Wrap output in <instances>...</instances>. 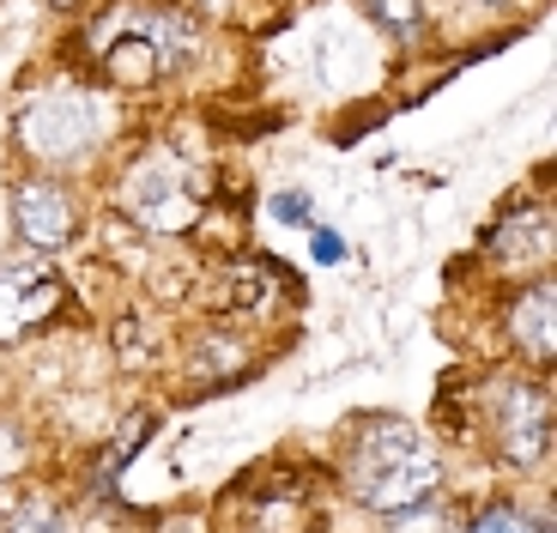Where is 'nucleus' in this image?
Listing matches in <instances>:
<instances>
[{
	"label": "nucleus",
	"instance_id": "obj_1",
	"mask_svg": "<svg viewBox=\"0 0 557 533\" xmlns=\"http://www.w3.org/2000/svg\"><path fill=\"white\" fill-rule=\"evenodd\" d=\"M346 479L358 504H370L376 516H418L443 485V461L424 449V436L406 419H370L351 436Z\"/></svg>",
	"mask_w": 557,
	"mask_h": 533
},
{
	"label": "nucleus",
	"instance_id": "obj_2",
	"mask_svg": "<svg viewBox=\"0 0 557 533\" xmlns=\"http://www.w3.org/2000/svg\"><path fill=\"white\" fill-rule=\"evenodd\" d=\"M91 42H98V61H103V73H110V79L152 85V79L176 73L182 61L195 55V18L122 7V13L103 18V30Z\"/></svg>",
	"mask_w": 557,
	"mask_h": 533
},
{
	"label": "nucleus",
	"instance_id": "obj_5",
	"mask_svg": "<svg viewBox=\"0 0 557 533\" xmlns=\"http://www.w3.org/2000/svg\"><path fill=\"white\" fill-rule=\"evenodd\" d=\"M195 207H200V195H195V183H188V164H176V158H146V164L127 176V212H134L139 225L182 231L195 219Z\"/></svg>",
	"mask_w": 557,
	"mask_h": 533
},
{
	"label": "nucleus",
	"instance_id": "obj_14",
	"mask_svg": "<svg viewBox=\"0 0 557 533\" xmlns=\"http://www.w3.org/2000/svg\"><path fill=\"white\" fill-rule=\"evenodd\" d=\"M473 7H503V0H473Z\"/></svg>",
	"mask_w": 557,
	"mask_h": 533
},
{
	"label": "nucleus",
	"instance_id": "obj_3",
	"mask_svg": "<svg viewBox=\"0 0 557 533\" xmlns=\"http://www.w3.org/2000/svg\"><path fill=\"white\" fill-rule=\"evenodd\" d=\"M485 419H491V443L509 467H540L552 455V394L528 376H503L485 388Z\"/></svg>",
	"mask_w": 557,
	"mask_h": 533
},
{
	"label": "nucleus",
	"instance_id": "obj_6",
	"mask_svg": "<svg viewBox=\"0 0 557 533\" xmlns=\"http://www.w3.org/2000/svg\"><path fill=\"white\" fill-rule=\"evenodd\" d=\"M61 303H67V285H61L55 266H42V261L0 266V339H18L30 327H42Z\"/></svg>",
	"mask_w": 557,
	"mask_h": 533
},
{
	"label": "nucleus",
	"instance_id": "obj_8",
	"mask_svg": "<svg viewBox=\"0 0 557 533\" xmlns=\"http://www.w3.org/2000/svg\"><path fill=\"white\" fill-rule=\"evenodd\" d=\"M509 339L528 351L533 364H552V351H557V292H552V280H533L528 292L509 303Z\"/></svg>",
	"mask_w": 557,
	"mask_h": 533
},
{
	"label": "nucleus",
	"instance_id": "obj_10",
	"mask_svg": "<svg viewBox=\"0 0 557 533\" xmlns=\"http://www.w3.org/2000/svg\"><path fill=\"white\" fill-rule=\"evenodd\" d=\"M363 13L394 37H418V0H363Z\"/></svg>",
	"mask_w": 557,
	"mask_h": 533
},
{
	"label": "nucleus",
	"instance_id": "obj_11",
	"mask_svg": "<svg viewBox=\"0 0 557 533\" xmlns=\"http://www.w3.org/2000/svg\"><path fill=\"white\" fill-rule=\"evenodd\" d=\"M7 533H73V528H67V516H61L55 504H18Z\"/></svg>",
	"mask_w": 557,
	"mask_h": 533
},
{
	"label": "nucleus",
	"instance_id": "obj_13",
	"mask_svg": "<svg viewBox=\"0 0 557 533\" xmlns=\"http://www.w3.org/2000/svg\"><path fill=\"white\" fill-rule=\"evenodd\" d=\"M339 255H346V243L334 231H315V261H339Z\"/></svg>",
	"mask_w": 557,
	"mask_h": 533
},
{
	"label": "nucleus",
	"instance_id": "obj_7",
	"mask_svg": "<svg viewBox=\"0 0 557 533\" xmlns=\"http://www.w3.org/2000/svg\"><path fill=\"white\" fill-rule=\"evenodd\" d=\"M13 225L30 249H61V243L79 231V207H73V195L61 183L30 176V183L13 188Z\"/></svg>",
	"mask_w": 557,
	"mask_h": 533
},
{
	"label": "nucleus",
	"instance_id": "obj_12",
	"mask_svg": "<svg viewBox=\"0 0 557 533\" xmlns=\"http://www.w3.org/2000/svg\"><path fill=\"white\" fill-rule=\"evenodd\" d=\"M273 219H278V225H315V212H309V195H297V188L273 195Z\"/></svg>",
	"mask_w": 557,
	"mask_h": 533
},
{
	"label": "nucleus",
	"instance_id": "obj_4",
	"mask_svg": "<svg viewBox=\"0 0 557 533\" xmlns=\"http://www.w3.org/2000/svg\"><path fill=\"white\" fill-rule=\"evenodd\" d=\"M18 134L37 158H79L103 134V103L85 98V91H55L18 122Z\"/></svg>",
	"mask_w": 557,
	"mask_h": 533
},
{
	"label": "nucleus",
	"instance_id": "obj_9",
	"mask_svg": "<svg viewBox=\"0 0 557 533\" xmlns=\"http://www.w3.org/2000/svg\"><path fill=\"white\" fill-rule=\"evenodd\" d=\"M460 533H552V528H545L540 516H528V509H516V504H491V509H479Z\"/></svg>",
	"mask_w": 557,
	"mask_h": 533
}]
</instances>
